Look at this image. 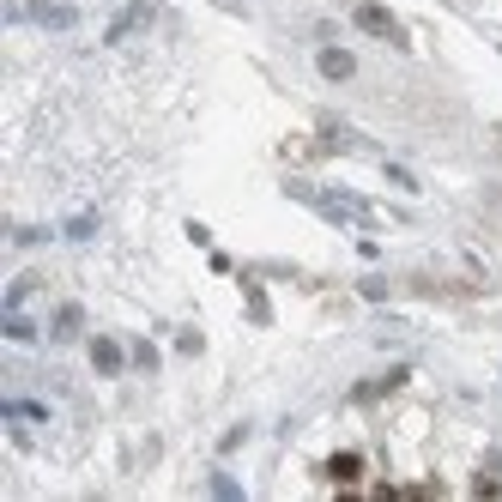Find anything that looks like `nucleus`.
Masks as SVG:
<instances>
[{"label": "nucleus", "mask_w": 502, "mask_h": 502, "mask_svg": "<svg viewBox=\"0 0 502 502\" xmlns=\"http://www.w3.org/2000/svg\"><path fill=\"white\" fill-rule=\"evenodd\" d=\"M351 19L369 31V37H382V42H400L405 49V31H400V19L387 13V6H376V0H363V6H351Z\"/></svg>", "instance_id": "1"}, {"label": "nucleus", "mask_w": 502, "mask_h": 502, "mask_svg": "<svg viewBox=\"0 0 502 502\" xmlns=\"http://www.w3.org/2000/svg\"><path fill=\"white\" fill-rule=\"evenodd\" d=\"M315 67H321L327 79H351V73H358V60L345 55V49H321V55H315Z\"/></svg>", "instance_id": "5"}, {"label": "nucleus", "mask_w": 502, "mask_h": 502, "mask_svg": "<svg viewBox=\"0 0 502 502\" xmlns=\"http://www.w3.org/2000/svg\"><path fill=\"white\" fill-rule=\"evenodd\" d=\"M248 321H255V327L273 321V309H266V291H261V284H248Z\"/></svg>", "instance_id": "7"}, {"label": "nucleus", "mask_w": 502, "mask_h": 502, "mask_svg": "<svg viewBox=\"0 0 502 502\" xmlns=\"http://www.w3.org/2000/svg\"><path fill=\"white\" fill-rule=\"evenodd\" d=\"M327 479L339 484V490H351V484L363 479V454H358V448H345V454H333V460H327Z\"/></svg>", "instance_id": "2"}, {"label": "nucleus", "mask_w": 502, "mask_h": 502, "mask_svg": "<svg viewBox=\"0 0 502 502\" xmlns=\"http://www.w3.org/2000/svg\"><path fill=\"white\" fill-rule=\"evenodd\" d=\"M472 497H484V502L502 497V466H497V472H479V479H472Z\"/></svg>", "instance_id": "9"}, {"label": "nucleus", "mask_w": 502, "mask_h": 502, "mask_svg": "<svg viewBox=\"0 0 502 502\" xmlns=\"http://www.w3.org/2000/svg\"><path fill=\"white\" fill-rule=\"evenodd\" d=\"M121 345L116 339H91V369H98V376H121Z\"/></svg>", "instance_id": "3"}, {"label": "nucleus", "mask_w": 502, "mask_h": 502, "mask_svg": "<svg viewBox=\"0 0 502 502\" xmlns=\"http://www.w3.org/2000/svg\"><path fill=\"white\" fill-rule=\"evenodd\" d=\"M31 19H37V24H55V31H67V24H73V6H37Z\"/></svg>", "instance_id": "8"}, {"label": "nucleus", "mask_w": 502, "mask_h": 502, "mask_svg": "<svg viewBox=\"0 0 502 502\" xmlns=\"http://www.w3.org/2000/svg\"><path fill=\"white\" fill-rule=\"evenodd\" d=\"M152 19H158V13H152V6H127V13H121V19L109 24V42L134 37V31H140V24H152Z\"/></svg>", "instance_id": "4"}, {"label": "nucleus", "mask_w": 502, "mask_h": 502, "mask_svg": "<svg viewBox=\"0 0 502 502\" xmlns=\"http://www.w3.org/2000/svg\"><path fill=\"white\" fill-rule=\"evenodd\" d=\"M79 327H85L79 302H67V309H60V315H55V327H49V333H55V339H79Z\"/></svg>", "instance_id": "6"}]
</instances>
